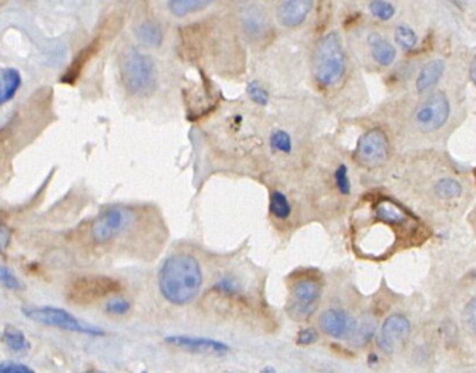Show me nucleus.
<instances>
[{
    "label": "nucleus",
    "instance_id": "6ab92c4d",
    "mask_svg": "<svg viewBox=\"0 0 476 373\" xmlns=\"http://www.w3.org/2000/svg\"><path fill=\"white\" fill-rule=\"evenodd\" d=\"M21 83V73L16 69L9 67L0 72V105L9 102L15 97Z\"/></svg>",
    "mask_w": 476,
    "mask_h": 373
},
{
    "label": "nucleus",
    "instance_id": "a878e982",
    "mask_svg": "<svg viewBox=\"0 0 476 373\" xmlns=\"http://www.w3.org/2000/svg\"><path fill=\"white\" fill-rule=\"evenodd\" d=\"M395 40L403 50H412L418 42L417 34L410 27H405V25H400L396 28Z\"/></svg>",
    "mask_w": 476,
    "mask_h": 373
},
{
    "label": "nucleus",
    "instance_id": "c9c22d12",
    "mask_svg": "<svg viewBox=\"0 0 476 373\" xmlns=\"http://www.w3.org/2000/svg\"><path fill=\"white\" fill-rule=\"evenodd\" d=\"M260 373H277V370L274 367H272V366H266V367L262 369Z\"/></svg>",
    "mask_w": 476,
    "mask_h": 373
},
{
    "label": "nucleus",
    "instance_id": "2f4dec72",
    "mask_svg": "<svg viewBox=\"0 0 476 373\" xmlns=\"http://www.w3.org/2000/svg\"><path fill=\"white\" fill-rule=\"evenodd\" d=\"M463 316H465L466 325L469 326V330L476 333V296L469 300V303L465 308Z\"/></svg>",
    "mask_w": 476,
    "mask_h": 373
},
{
    "label": "nucleus",
    "instance_id": "423d86ee",
    "mask_svg": "<svg viewBox=\"0 0 476 373\" xmlns=\"http://www.w3.org/2000/svg\"><path fill=\"white\" fill-rule=\"evenodd\" d=\"M390 145L386 133L380 129L368 130L362 134L355 148V159L364 168H378L388 162Z\"/></svg>",
    "mask_w": 476,
    "mask_h": 373
},
{
    "label": "nucleus",
    "instance_id": "473e14b6",
    "mask_svg": "<svg viewBox=\"0 0 476 373\" xmlns=\"http://www.w3.org/2000/svg\"><path fill=\"white\" fill-rule=\"evenodd\" d=\"M0 373H35V372L27 365L5 360L0 363Z\"/></svg>",
    "mask_w": 476,
    "mask_h": 373
},
{
    "label": "nucleus",
    "instance_id": "a211bd4d",
    "mask_svg": "<svg viewBox=\"0 0 476 373\" xmlns=\"http://www.w3.org/2000/svg\"><path fill=\"white\" fill-rule=\"evenodd\" d=\"M134 34L136 38L144 45L151 47V49H156V47L163 45L164 42V31L153 20H144L142 23H139V27L134 30Z\"/></svg>",
    "mask_w": 476,
    "mask_h": 373
},
{
    "label": "nucleus",
    "instance_id": "4468645a",
    "mask_svg": "<svg viewBox=\"0 0 476 373\" xmlns=\"http://www.w3.org/2000/svg\"><path fill=\"white\" fill-rule=\"evenodd\" d=\"M376 219L384 225L400 226L410 219L405 210L390 200H381L374 206Z\"/></svg>",
    "mask_w": 476,
    "mask_h": 373
},
{
    "label": "nucleus",
    "instance_id": "4c0bfd02",
    "mask_svg": "<svg viewBox=\"0 0 476 373\" xmlns=\"http://www.w3.org/2000/svg\"><path fill=\"white\" fill-rule=\"evenodd\" d=\"M142 373H146V372H142Z\"/></svg>",
    "mask_w": 476,
    "mask_h": 373
},
{
    "label": "nucleus",
    "instance_id": "9d476101",
    "mask_svg": "<svg viewBox=\"0 0 476 373\" xmlns=\"http://www.w3.org/2000/svg\"><path fill=\"white\" fill-rule=\"evenodd\" d=\"M411 321L402 314L390 315L381 325L378 347L386 353H393L400 348L411 336Z\"/></svg>",
    "mask_w": 476,
    "mask_h": 373
},
{
    "label": "nucleus",
    "instance_id": "ddd939ff",
    "mask_svg": "<svg viewBox=\"0 0 476 373\" xmlns=\"http://www.w3.org/2000/svg\"><path fill=\"white\" fill-rule=\"evenodd\" d=\"M320 328L325 334L333 338L351 337L356 321L341 309H327L320 315Z\"/></svg>",
    "mask_w": 476,
    "mask_h": 373
},
{
    "label": "nucleus",
    "instance_id": "c85d7f7f",
    "mask_svg": "<svg viewBox=\"0 0 476 373\" xmlns=\"http://www.w3.org/2000/svg\"><path fill=\"white\" fill-rule=\"evenodd\" d=\"M0 283L11 290L22 289V285L16 278V276L6 267H0Z\"/></svg>",
    "mask_w": 476,
    "mask_h": 373
},
{
    "label": "nucleus",
    "instance_id": "393cba45",
    "mask_svg": "<svg viewBox=\"0 0 476 373\" xmlns=\"http://www.w3.org/2000/svg\"><path fill=\"white\" fill-rule=\"evenodd\" d=\"M247 93H248V97H250V100L257 105L265 107L269 104V100H270L269 92L259 81H252L247 83Z\"/></svg>",
    "mask_w": 476,
    "mask_h": 373
},
{
    "label": "nucleus",
    "instance_id": "0eeeda50",
    "mask_svg": "<svg viewBox=\"0 0 476 373\" xmlns=\"http://www.w3.org/2000/svg\"><path fill=\"white\" fill-rule=\"evenodd\" d=\"M322 296V288L319 282L313 278H301L291 288L288 314L292 319L304 321L310 318L319 305Z\"/></svg>",
    "mask_w": 476,
    "mask_h": 373
},
{
    "label": "nucleus",
    "instance_id": "aec40b11",
    "mask_svg": "<svg viewBox=\"0 0 476 373\" xmlns=\"http://www.w3.org/2000/svg\"><path fill=\"white\" fill-rule=\"evenodd\" d=\"M2 341L13 353H25L30 350V343L25 334L13 325L5 326V330L2 333Z\"/></svg>",
    "mask_w": 476,
    "mask_h": 373
},
{
    "label": "nucleus",
    "instance_id": "20e7f679",
    "mask_svg": "<svg viewBox=\"0 0 476 373\" xmlns=\"http://www.w3.org/2000/svg\"><path fill=\"white\" fill-rule=\"evenodd\" d=\"M24 315L38 324L54 326L64 331H72L78 334H88L94 337H101L105 334L104 330L98 328L95 325H91L74 316L71 312H67L62 308L53 307H24L22 308Z\"/></svg>",
    "mask_w": 476,
    "mask_h": 373
},
{
    "label": "nucleus",
    "instance_id": "f704fd0d",
    "mask_svg": "<svg viewBox=\"0 0 476 373\" xmlns=\"http://www.w3.org/2000/svg\"><path fill=\"white\" fill-rule=\"evenodd\" d=\"M469 75H470V79H472L473 85L476 86V56L473 57V60L470 63V72H469Z\"/></svg>",
    "mask_w": 476,
    "mask_h": 373
},
{
    "label": "nucleus",
    "instance_id": "7ed1b4c3",
    "mask_svg": "<svg viewBox=\"0 0 476 373\" xmlns=\"http://www.w3.org/2000/svg\"><path fill=\"white\" fill-rule=\"evenodd\" d=\"M120 76L127 92L136 97H149L155 92L158 78L153 59L136 47H129L120 57Z\"/></svg>",
    "mask_w": 476,
    "mask_h": 373
},
{
    "label": "nucleus",
    "instance_id": "2eb2a0df",
    "mask_svg": "<svg viewBox=\"0 0 476 373\" xmlns=\"http://www.w3.org/2000/svg\"><path fill=\"white\" fill-rule=\"evenodd\" d=\"M215 2L216 0H167V9L174 18L183 19L205 11Z\"/></svg>",
    "mask_w": 476,
    "mask_h": 373
},
{
    "label": "nucleus",
    "instance_id": "39448f33",
    "mask_svg": "<svg viewBox=\"0 0 476 373\" xmlns=\"http://www.w3.org/2000/svg\"><path fill=\"white\" fill-rule=\"evenodd\" d=\"M122 290L120 282L116 278L105 276H85L79 277L71 283L67 289V299L76 305H88L110 295L119 293Z\"/></svg>",
    "mask_w": 476,
    "mask_h": 373
},
{
    "label": "nucleus",
    "instance_id": "4be33fe9",
    "mask_svg": "<svg viewBox=\"0 0 476 373\" xmlns=\"http://www.w3.org/2000/svg\"><path fill=\"white\" fill-rule=\"evenodd\" d=\"M270 148L274 152L277 153H282V155H289L294 149V143H292V137L288 131L282 130V129H277L272 131L270 134Z\"/></svg>",
    "mask_w": 476,
    "mask_h": 373
},
{
    "label": "nucleus",
    "instance_id": "72a5a7b5",
    "mask_svg": "<svg viewBox=\"0 0 476 373\" xmlns=\"http://www.w3.org/2000/svg\"><path fill=\"white\" fill-rule=\"evenodd\" d=\"M317 340H319V333H317L314 328H311V326H308V328H304L300 331L297 343L300 345H310V344H314Z\"/></svg>",
    "mask_w": 476,
    "mask_h": 373
},
{
    "label": "nucleus",
    "instance_id": "6e6552de",
    "mask_svg": "<svg viewBox=\"0 0 476 373\" xmlns=\"http://www.w3.org/2000/svg\"><path fill=\"white\" fill-rule=\"evenodd\" d=\"M450 115V104L443 92H434L415 111V123L422 131L441 129Z\"/></svg>",
    "mask_w": 476,
    "mask_h": 373
},
{
    "label": "nucleus",
    "instance_id": "9b49d317",
    "mask_svg": "<svg viewBox=\"0 0 476 373\" xmlns=\"http://www.w3.org/2000/svg\"><path fill=\"white\" fill-rule=\"evenodd\" d=\"M315 0H278L275 16L279 25L288 30L298 28L313 12Z\"/></svg>",
    "mask_w": 476,
    "mask_h": 373
},
{
    "label": "nucleus",
    "instance_id": "b1692460",
    "mask_svg": "<svg viewBox=\"0 0 476 373\" xmlns=\"http://www.w3.org/2000/svg\"><path fill=\"white\" fill-rule=\"evenodd\" d=\"M374 331H376L374 322L368 321V319H364L359 325L355 324V330H354V333H352L351 337L354 338L355 344L362 345V344H366L373 337Z\"/></svg>",
    "mask_w": 476,
    "mask_h": 373
},
{
    "label": "nucleus",
    "instance_id": "e433bc0d",
    "mask_svg": "<svg viewBox=\"0 0 476 373\" xmlns=\"http://www.w3.org/2000/svg\"><path fill=\"white\" fill-rule=\"evenodd\" d=\"M83 373H104V372H101V370H86Z\"/></svg>",
    "mask_w": 476,
    "mask_h": 373
},
{
    "label": "nucleus",
    "instance_id": "cd10ccee",
    "mask_svg": "<svg viewBox=\"0 0 476 373\" xmlns=\"http://www.w3.org/2000/svg\"><path fill=\"white\" fill-rule=\"evenodd\" d=\"M335 184H336V189L339 190L342 196H349L351 194V179H349V172L347 165L341 163L335 171Z\"/></svg>",
    "mask_w": 476,
    "mask_h": 373
},
{
    "label": "nucleus",
    "instance_id": "dca6fc26",
    "mask_svg": "<svg viewBox=\"0 0 476 373\" xmlns=\"http://www.w3.org/2000/svg\"><path fill=\"white\" fill-rule=\"evenodd\" d=\"M368 44L371 49L373 59L380 66H390L396 59V50L395 47L380 34H371L368 37Z\"/></svg>",
    "mask_w": 476,
    "mask_h": 373
},
{
    "label": "nucleus",
    "instance_id": "f3484780",
    "mask_svg": "<svg viewBox=\"0 0 476 373\" xmlns=\"http://www.w3.org/2000/svg\"><path fill=\"white\" fill-rule=\"evenodd\" d=\"M444 73V63L441 60H433L428 61L422 70L419 72V76L417 79V89L418 92H425L431 89L439 83Z\"/></svg>",
    "mask_w": 476,
    "mask_h": 373
},
{
    "label": "nucleus",
    "instance_id": "f8f14e48",
    "mask_svg": "<svg viewBox=\"0 0 476 373\" xmlns=\"http://www.w3.org/2000/svg\"><path fill=\"white\" fill-rule=\"evenodd\" d=\"M166 343L178 348H183L186 352L199 355H224L230 350V347L222 341L189 336H170L166 338Z\"/></svg>",
    "mask_w": 476,
    "mask_h": 373
},
{
    "label": "nucleus",
    "instance_id": "c756f323",
    "mask_svg": "<svg viewBox=\"0 0 476 373\" xmlns=\"http://www.w3.org/2000/svg\"><path fill=\"white\" fill-rule=\"evenodd\" d=\"M105 311L112 315H124L130 311V303L124 299H111L107 302Z\"/></svg>",
    "mask_w": 476,
    "mask_h": 373
},
{
    "label": "nucleus",
    "instance_id": "7c9ffc66",
    "mask_svg": "<svg viewBox=\"0 0 476 373\" xmlns=\"http://www.w3.org/2000/svg\"><path fill=\"white\" fill-rule=\"evenodd\" d=\"M214 290H216L218 293L226 295V296H231V295L238 293V286L236 283V280L233 278H221L219 282L214 286Z\"/></svg>",
    "mask_w": 476,
    "mask_h": 373
},
{
    "label": "nucleus",
    "instance_id": "1a4fd4ad",
    "mask_svg": "<svg viewBox=\"0 0 476 373\" xmlns=\"http://www.w3.org/2000/svg\"><path fill=\"white\" fill-rule=\"evenodd\" d=\"M130 215L127 210L112 207L103 212L93 223L91 235L97 244H107L115 239L129 225Z\"/></svg>",
    "mask_w": 476,
    "mask_h": 373
},
{
    "label": "nucleus",
    "instance_id": "5701e85b",
    "mask_svg": "<svg viewBox=\"0 0 476 373\" xmlns=\"http://www.w3.org/2000/svg\"><path fill=\"white\" fill-rule=\"evenodd\" d=\"M436 193L439 194V197L441 199H456L462 194V185L459 184V181L453 179V178H444L440 179L436 185Z\"/></svg>",
    "mask_w": 476,
    "mask_h": 373
},
{
    "label": "nucleus",
    "instance_id": "f03ea898",
    "mask_svg": "<svg viewBox=\"0 0 476 373\" xmlns=\"http://www.w3.org/2000/svg\"><path fill=\"white\" fill-rule=\"evenodd\" d=\"M347 69L345 50L341 35L326 34L317 44L313 56V76L317 85L332 88L342 81Z\"/></svg>",
    "mask_w": 476,
    "mask_h": 373
},
{
    "label": "nucleus",
    "instance_id": "bb28decb",
    "mask_svg": "<svg viewBox=\"0 0 476 373\" xmlns=\"http://www.w3.org/2000/svg\"><path fill=\"white\" fill-rule=\"evenodd\" d=\"M370 12L380 20H389L395 16V6L388 0H373L370 4Z\"/></svg>",
    "mask_w": 476,
    "mask_h": 373
},
{
    "label": "nucleus",
    "instance_id": "412c9836",
    "mask_svg": "<svg viewBox=\"0 0 476 373\" xmlns=\"http://www.w3.org/2000/svg\"><path fill=\"white\" fill-rule=\"evenodd\" d=\"M270 213L278 220H286L292 213V206L282 191H274L270 196Z\"/></svg>",
    "mask_w": 476,
    "mask_h": 373
},
{
    "label": "nucleus",
    "instance_id": "f257e3e1",
    "mask_svg": "<svg viewBox=\"0 0 476 373\" xmlns=\"http://www.w3.org/2000/svg\"><path fill=\"white\" fill-rule=\"evenodd\" d=\"M203 274L199 261L190 254H175L164 261L158 286L173 305H187L200 292Z\"/></svg>",
    "mask_w": 476,
    "mask_h": 373
}]
</instances>
